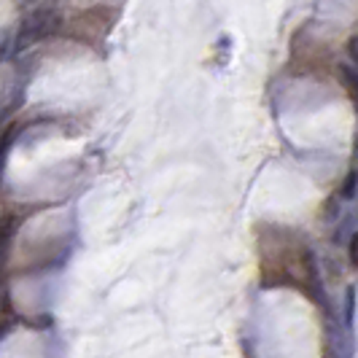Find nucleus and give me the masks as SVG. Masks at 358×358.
<instances>
[{"instance_id": "nucleus-1", "label": "nucleus", "mask_w": 358, "mask_h": 358, "mask_svg": "<svg viewBox=\"0 0 358 358\" xmlns=\"http://www.w3.org/2000/svg\"><path fill=\"white\" fill-rule=\"evenodd\" d=\"M57 27H59V17L54 14L52 8H38V11H33L30 17L22 22L19 33L14 36V43H11V52H24L27 46L38 43L41 38L52 36Z\"/></svg>"}, {"instance_id": "nucleus-5", "label": "nucleus", "mask_w": 358, "mask_h": 358, "mask_svg": "<svg viewBox=\"0 0 358 358\" xmlns=\"http://www.w3.org/2000/svg\"><path fill=\"white\" fill-rule=\"evenodd\" d=\"M353 194H356V173H350V176L345 178V186L340 189L342 199H353Z\"/></svg>"}, {"instance_id": "nucleus-4", "label": "nucleus", "mask_w": 358, "mask_h": 358, "mask_svg": "<svg viewBox=\"0 0 358 358\" xmlns=\"http://www.w3.org/2000/svg\"><path fill=\"white\" fill-rule=\"evenodd\" d=\"M345 321H348V326H353V321H356V288L353 286L345 291Z\"/></svg>"}, {"instance_id": "nucleus-3", "label": "nucleus", "mask_w": 358, "mask_h": 358, "mask_svg": "<svg viewBox=\"0 0 358 358\" xmlns=\"http://www.w3.org/2000/svg\"><path fill=\"white\" fill-rule=\"evenodd\" d=\"M17 127H8L6 132H3V138H0V173H3V164H6V157H8V148L14 143V138H17Z\"/></svg>"}, {"instance_id": "nucleus-2", "label": "nucleus", "mask_w": 358, "mask_h": 358, "mask_svg": "<svg viewBox=\"0 0 358 358\" xmlns=\"http://www.w3.org/2000/svg\"><path fill=\"white\" fill-rule=\"evenodd\" d=\"M14 234H17V218L14 215L0 218V280H3V267H6V256H8Z\"/></svg>"}, {"instance_id": "nucleus-8", "label": "nucleus", "mask_w": 358, "mask_h": 358, "mask_svg": "<svg viewBox=\"0 0 358 358\" xmlns=\"http://www.w3.org/2000/svg\"><path fill=\"white\" fill-rule=\"evenodd\" d=\"M356 38H350V41H348V52H350V57H353V59H356V54H358V49H356Z\"/></svg>"}, {"instance_id": "nucleus-6", "label": "nucleus", "mask_w": 358, "mask_h": 358, "mask_svg": "<svg viewBox=\"0 0 358 358\" xmlns=\"http://www.w3.org/2000/svg\"><path fill=\"white\" fill-rule=\"evenodd\" d=\"M340 76L342 81H345V87L353 92L356 90V73H353V68H348V65H340Z\"/></svg>"}, {"instance_id": "nucleus-7", "label": "nucleus", "mask_w": 358, "mask_h": 358, "mask_svg": "<svg viewBox=\"0 0 358 358\" xmlns=\"http://www.w3.org/2000/svg\"><path fill=\"white\" fill-rule=\"evenodd\" d=\"M348 256H350V264L356 267L358 264V237L356 234H350V240H348Z\"/></svg>"}]
</instances>
